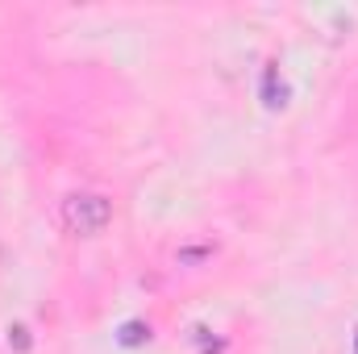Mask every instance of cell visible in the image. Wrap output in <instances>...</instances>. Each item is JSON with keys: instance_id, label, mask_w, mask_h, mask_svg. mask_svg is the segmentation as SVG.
<instances>
[{"instance_id": "5", "label": "cell", "mask_w": 358, "mask_h": 354, "mask_svg": "<svg viewBox=\"0 0 358 354\" xmlns=\"http://www.w3.org/2000/svg\"><path fill=\"white\" fill-rule=\"evenodd\" d=\"M355 354H358V330H355Z\"/></svg>"}, {"instance_id": "3", "label": "cell", "mask_w": 358, "mask_h": 354, "mask_svg": "<svg viewBox=\"0 0 358 354\" xmlns=\"http://www.w3.org/2000/svg\"><path fill=\"white\" fill-rule=\"evenodd\" d=\"M142 342H150V325L125 321V325H121V346H142Z\"/></svg>"}, {"instance_id": "2", "label": "cell", "mask_w": 358, "mask_h": 354, "mask_svg": "<svg viewBox=\"0 0 358 354\" xmlns=\"http://www.w3.org/2000/svg\"><path fill=\"white\" fill-rule=\"evenodd\" d=\"M263 100H267V108H283L287 104V84L279 80V67L275 63L263 71Z\"/></svg>"}, {"instance_id": "1", "label": "cell", "mask_w": 358, "mask_h": 354, "mask_svg": "<svg viewBox=\"0 0 358 354\" xmlns=\"http://www.w3.org/2000/svg\"><path fill=\"white\" fill-rule=\"evenodd\" d=\"M63 217H67V225L76 229V234H100L108 221H113V204L104 200V196H96V192H80V196H67V204H63Z\"/></svg>"}, {"instance_id": "4", "label": "cell", "mask_w": 358, "mask_h": 354, "mask_svg": "<svg viewBox=\"0 0 358 354\" xmlns=\"http://www.w3.org/2000/svg\"><path fill=\"white\" fill-rule=\"evenodd\" d=\"M8 346H13V351H29V346H34L29 330H25V325H8Z\"/></svg>"}]
</instances>
